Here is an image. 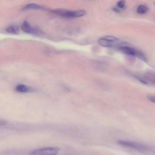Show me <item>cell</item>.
Wrapping results in <instances>:
<instances>
[{
  "label": "cell",
  "instance_id": "8",
  "mask_svg": "<svg viewBox=\"0 0 155 155\" xmlns=\"http://www.w3.org/2000/svg\"><path fill=\"white\" fill-rule=\"evenodd\" d=\"M45 8L35 3H30L24 6L22 10H23L30 9L43 10Z\"/></svg>",
  "mask_w": 155,
  "mask_h": 155
},
{
  "label": "cell",
  "instance_id": "3",
  "mask_svg": "<svg viewBox=\"0 0 155 155\" xmlns=\"http://www.w3.org/2000/svg\"><path fill=\"white\" fill-rule=\"evenodd\" d=\"M98 42L100 45L105 47H118L122 42L117 38L109 35L100 38L98 40Z\"/></svg>",
  "mask_w": 155,
  "mask_h": 155
},
{
  "label": "cell",
  "instance_id": "7",
  "mask_svg": "<svg viewBox=\"0 0 155 155\" xmlns=\"http://www.w3.org/2000/svg\"><path fill=\"white\" fill-rule=\"evenodd\" d=\"M15 90L17 92L20 93H26L35 91L33 89L22 84L17 86L15 87Z\"/></svg>",
  "mask_w": 155,
  "mask_h": 155
},
{
  "label": "cell",
  "instance_id": "13",
  "mask_svg": "<svg viewBox=\"0 0 155 155\" xmlns=\"http://www.w3.org/2000/svg\"><path fill=\"white\" fill-rule=\"evenodd\" d=\"M148 99L152 102L155 103V96H150L147 97Z\"/></svg>",
  "mask_w": 155,
  "mask_h": 155
},
{
  "label": "cell",
  "instance_id": "12",
  "mask_svg": "<svg viewBox=\"0 0 155 155\" xmlns=\"http://www.w3.org/2000/svg\"><path fill=\"white\" fill-rule=\"evenodd\" d=\"M135 77L140 82L145 84H147V82L144 79L138 76H136Z\"/></svg>",
  "mask_w": 155,
  "mask_h": 155
},
{
  "label": "cell",
  "instance_id": "2",
  "mask_svg": "<svg viewBox=\"0 0 155 155\" xmlns=\"http://www.w3.org/2000/svg\"><path fill=\"white\" fill-rule=\"evenodd\" d=\"M127 44L126 42H122L117 48L121 52L124 54L137 57L144 61H147L146 56L142 52L127 46Z\"/></svg>",
  "mask_w": 155,
  "mask_h": 155
},
{
  "label": "cell",
  "instance_id": "1",
  "mask_svg": "<svg viewBox=\"0 0 155 155\" xmlns=\"http://www.w3.org/2000/svg\"><path fill=\"white\" fill-rule=\"evenodd\" d=\"M51 11L59 16L66 18L82 17L85 15L86 13L85 10L82 9L72 11L60 8L54 9Z\"/></svg>",
  "mask_w": 155,
  "mask_h": 155
},
{
  "label": "cell",
  "instance_id": "10",
  "mask_svg": "<svg viewBox=\"0 0 155 155\" xmlns=\"http://www.w3.org/2000/svg\"><path fill=\"white\" fill-rule=\"evenodd\" d=\"M148 10V8L144 5H139L137 9V12L139 14H143L146 13Z\"/></svg>",
  "mask_w": 155,
  "mask_h": 155
},
{
  "label": "cell",
  "instance_id": "4",
  "mask_svg": "<svg viewBox=\"0 0 155 155\" xmlns=\"http://www.w3.org/2000/svg\"><path fill=\"white\" fill-rule=\"evenodd\" d=\"M117 143L121 146L138 150L145 151L148 149L146 146L134 141L119 140H117Z\"/></svg>",
  "mask_w": 155,
  "mask_h": 155
},
{
  "label": "cell",
  "instance_id": "14",
  "mask_svg": "<svg viewBox=\"0 0 155 155\" xmlns=\"http://www.w3.org/2000/svg\"><path fill=\"white\" fill-rule=\"evenodd\" d=\"M154 5H155V2H154Z\"/></svg>",
  "mask_w": 155,
  "mask_h": 155
},
{
  "label": "cell",
  "instance_id": "5",
  "mask_svg": "<svg viewBox=\"0 0 155 155\" xmlns=\"http://www.w3.org/2000/svg\"><path fill=\"white\" fill-rule=\"evenodd\" d=\"M60 149L57 147H46L33 150L28 155H57Z\"/></svg>",
  "mask_w": 155,
  "mask_h": 155
},
{
  "label": "cell",
  "instance_id": "9",
  "mask_svg": "<svg viewBox=\"0 0 155 155\" xmlns=\"http://www.w3.org/2000/svg\"><path fill=\"white\" fill-rule=\"evenodd\" d=\"M6 31L7 32L13 34H18L19 31L18 27L15 25L8 26L6 28Z\"/></svg>",
  "mask_w": 155,
  "mask_h": 155
},
{
  "label": "cell",
  "instance_id": "6",
  "mask_svg": "<svg viewBox=\"0 0 155 155\" xmlns=\"http://www.w3.org/2000/svg\"><path fill=\"white\" fill-rule=\"evenodd\" d=\"M21 28L24 32L28 34H34L35 33V29L26 21H25L23 23Z\"/></svg>",
  "mask_w": 155,
  "mask_h": 155
},
{
  "label": "cell",
  "instance_id": "11",
  "mask_svg": "<svg viewBox=\"0 0 155 155\" xmlns=\"http://www.w3.org/2000/svg\"><path fill=\"white\" fill-rule=\"evenodd\" d=\"M125 2L124 0H120L117 3V6L120 8H124L125 7Z\"/></svg>",
  "mask_w": 155,
  "mask_h": 155
}]
</instances>
